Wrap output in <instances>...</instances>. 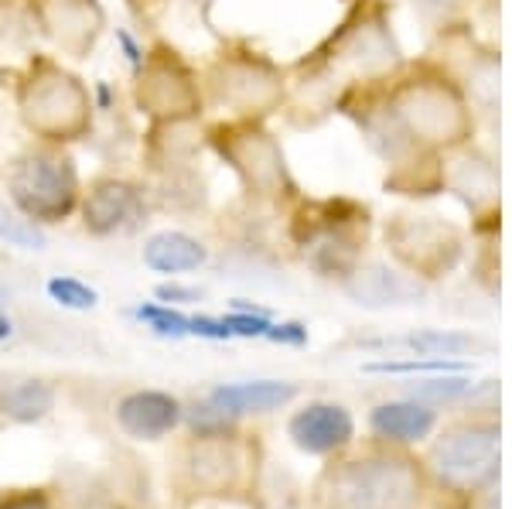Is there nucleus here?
I'll return each mask as SVG.
<instances>
[{
    "instance_id": "nucleus-24",
    "label": "nucleus",
    "mask_w": 512,
    "mask_h": 509,
    "mask_svg": "<svg viewBox=\"0 0 512 509\" xmlns=\"http://www.w3.org/2000/svg\"><path fill=\"white\" fill-rule=\"evenodd\" d=\"M222 322H226L229 339H267L274 328V322L260 311L256 315L253 311H233V315H222Z\"/></svg>"
},
{
    "instance_id": "nucleus-23",
    "label": "nucleus",
    "mask_w": 512,
    "mask_h": 509,
    "mask_svg": "<svg viewBox=\"0 0 512 509\" xmlns=\"http://www.w3.org/2000/svg\"><path fill=\"white\" fill-rule=\"evenodd\" d=\"M458 359H403V363H369L366 373H465Z\"/></svg>"
},
{
    "instance_id": "nucleus-31",
    "label": "nucleus",
    "mask_w": 512,
    "mask_h": 509,
    "mask_svg": "<svg viewBox=\"0 0 512 509\" xmlns=\"http://www.w3.org/2000/svg\"><path fill=\"white\" fill-rule=\"evenodd\" d=\"M0 301H4V287H0Z\"/></svg>"
},
{
    "instance_id": "nucleus-6",
    "label": "nucleus",
    "mask_w": 512,
    "mask_h": 509,
    "mask_svg": "<svg viewBox=\"0 0 512 509\" xmlns=\"http://www.w3.org/2000/svg\"><path fill=\"white\" fill-rule=\"evenodd\" d=\"M420 479L403 458H359L328 486L332 509H417Z\"/></svg>"
},
{
    "instance_id": "nucleus-28",
    "label": "nucleus",
    "mask_w": 512,
    "mask_h": 509,
    "mask_svg": "<svg viewBox=\"0 0 512 509\" xmlns=\"http://www.w3.org/2000/svg\"><path fill=\"white\" fill-rule=\"evenodd\" d=\"M0 509H48L41 503L38 496H21V499H11V503H0Z\"/></svg>"
},
{
    "instance_id": "nucleus-1",
    "label": "nucleus",
    "mask_w": 512,
    "mask_h": 509,
    "mask_svg": "<svg viewBox=\"0 0 512 509\" xmlns=\"http://www.w3.org/2000/svg\"><path fill=\"white\" fill-rule=\"evenodd\" d=\"M14 113L31 141L72 147L93 134L96 103L86 79L65 59L35 52L14 76Z\"/></svg>"
},
{
    "instance_id": "nucleus-26",
    "label": "nucleus",
    "mask_w": 512,
    "mask_h": 509,
    "mask_svg": "<svg viewBox=\"0 0 512 509\" xmlns=\"http://www.w3.org/2000/svg\"><path fill=\"white\" fill-rule=\"evenodd\" d=\"M154 298L161 301V305H171V308H178V305H195L198 298H202V291L192 284H178V281H171V284H161L158 291H154Z\"/></svg>"
},
{
    "instance_id": "nucleus-19",
    "label": "nucleus",
    "mask_w": 512,
    "mask_h": 509,
    "mask_svg": "<svg viewBox=\"0 0 512 509\" xmlns=\"http://www.w3.org/2000/svg\"><path fill=\"white\" fill-rule=\"evenodd\" d=\"M396 346L410 349V352H420V356H437V359H451L458 352H468L475 349L478 342L472 335H454V332H417V335H407L400 339Z\"/></svg>"
},
{
    "instance_id": "nucleus-7",
    "label": "nucleus",
    "mask_w": 512,
    "mask_h": 509,
    "mask_svg": "<svg viewBox=\"0 0 512 509\" xmlns=\"http://www.w3.org/2000/svg\"><path fill=\"white\" fill-rule=\"evenodd\" d=\"M24 14L48 48L69 62H86L110 28L103 0H24Z\"/></svg>"
},
{
    "instance_id": "nucleus-3",
    "label": "nucleus",
    "mask_w": 512,
    "mask_h": 509,
    "mask_svg": "<svg viewBox=\"0 0 512 509\" xmlns=\"http://www.w3.org/2000/svg\"><path fill=\"white\" fill-rule=\"evenodd\" d=\"M130 103L151 127H195L205 113L198 65L171 41H154L134 65Z\"/></svg>"
},
{
    "instance_id": "nucleus-13",
    "label": "nucleus",
    "mask_w": 512,
    "mask_h": 509,
    "mask_svg": "<svg viewBox=\"0 0 512 509\" xmlns=\"http://www.w3.org/2000/svg\"><path fill=\"white\" fill-rule=\"evenodd\" d=\"M147 270L164 277H178V274H195L209 264V250L198 236L185 233V229H161V233L147 236L144 250H140Z\"/></svg>"
},
{
    "instance_id": "nucleus-22",
    "label": "nucleus",
    "mask_w": 512,
    "mask_h": 509,
    "mask_svg": "<svg viewBox=\"0 0 512 509\" xmlns=\"http://www.w3.org/2000/svg\"><path fill=\"white\" fill-rule=\"evenodd\" d=\"M472 390V380L461 373H441L434 376V380L420 383V387H414V400H437V404H448V400H458L465 397V393Z\"/></svg>"
},
{
    "instance_id": "nucleus-2",
    "label": "nucleus",
    "mask_w": 512,
    "mask_h": 509,
    "mask_svg": "<svg viewBox=\"0 0 512 509\" xmlns=\"http://www.w3.org/2000/svg\"><path fill=\"white\" fill-rule=\"evenodd\" d=\"M4 192L7 202L28 223H35L41 229L62 226L79 209V195H82L79 164L65 144L28 141L7 161Z\"/></svg>"
},
{
    "instance_id": "nucleus-4",
    "label": "nucleus",
    "mask_w": 512,
    "mask_h": 509,
    "mask_svg": "<svg viewBox=\"0 0 512 509\" xmlns=\"http://www.w3.org/2000/svg\"><path fill=\"white\" fill-rule=\"evenodd\" d=\"M198 76L205 110H219L226 120H263L284 100L280 69L246 45L219 48Z\"/></svg>"
},
{
    "instance_id": "nucleus-20",
    "label": "nucleus",
    "mask_w": 512,
    "mask_h": 509,
    "mask_svg": "<svg viewBox=\"0 0 512 509\" xmlns=\"http://www.w3.org/2000/svg\"><path fill=\"white\" fill-rule=\"evenodd\" d=\"M45 291L55 305L69 308V311H93L99 305V291L96 287H89L86 281H79V277H62L59 274L45 284Z\"/></svg>"
},
{
    "instance_id": "nucleus-10",
    "label": "nucleus",
    "mask_w": 512,
    "mask_h": 509,
    "mask_svg": "<svg viewBox=\"0 0 512 509\" xmlns=\"http://www.w3.org/2000/svg\"><path fill=\"white\" fill-rule=\"evenodd\" d=\"M431 465L451 486H482V482H489L499 472V431H454L431 451Z\"/></svg>"
},
{
    "instance_id": "nucleus-14",
    "label": "nucleus",
    "mask_w": 512,
    "mask_h": 509,
    "mask_svg": "<svg viewBox=\"0 0 512 509\" xmlns=\"http://www.w3.org/2000/svg\"><path fill=\"white\" fill-rule=\"evenodd\" d=\"M297 397L294 383L280 380H250V383H222L209 393V404L219 407L222 414L239 417V414H267L284 404H291Z\"/></svg>"
},
{
    "instance_id": "nucleus-18",
    "label": "nucleus",
    "mask_w": 512,
    "mask_h": 509,
    "mask_svg": "<svg viewBox=\"0 0 512 509\" xmlns=\"http://www.w3.org/2000/svg\"><path fill=\"white\" fill-rule=\"evenodd\" d=\"M0 243L14 246V250H45L48 236L41 226L28 223L11 202L0 199Z\"/></svg>"
},
{
    "instance_id": "nucleus-11",
    "label": "nucleus",
    "mask_w": 512,
    "mask_h": 509,
    "mask_svg": "<svg viewBox=\"0 0 512 509\" xmlns=\"http://www.w3.org/2000/svg\"><path fill=\"white\" fill-rule=\"evenodd\" d=\"M120 428L137 441H158L181 424V404L164 390H134L117 404Z\"/></svg>"
},
{
    "instance_id": "nucleus-9",
    "label": "nucleus",
    "mask_w": 512,
    "mask_h": 509,
    "mask_svg": "<svg viewBox=\"0 0 512 509\" xmlns=\"http://www.w3.org/2000/svg\"><path fill=\"white\" fill-rule=\"evenodd\" d=\"M76 216L82 233L96 240L134 233L147 219V188L127 175H96L82 182Z\"/></svg>"
},
{
    "instance_id": "nucleus-8",
    "label": "nucleus",
    "mask_w": 512,
    "mask_h": 509,
    "mask_svg": "<svg viewBox=\"0 0 512 509\" xmlns=\"http://www.w3.org/2000/svg\"><path fill=\"white\" fill-rule=\"evenodd\" d=\"M386 113H390L393 123L410 141H424V144L451 141L461 127L458 100H454L441 82L427 76L403 79L390 93V110Z\"/></svg>"
},
{
    "instance_id": "nucleus-27",
    "label": "nucleus",
    "mask_w": 512,
    "mask_h": 509,
    "mask_svg": "<svg viewBox=\"0 0 512 509\" xmlns=\"http://www.w3.org/2000/svg\"><path fill=\"white\" fill-rule=\"evenodd\" d=\"M267 339H274V342H291V346H301V342L308 339V332H304L301 325H274V328H270Z\"/></svg>"
},
{
    "instance_id": "nucleus-21",
    "label": "nucleus",
    "mask_w": 512,
    "mask_h": 509,
    "mask_svg": "<svg viewBox=\"0 0 512 509\" xmlns=\"http://www.w3.org/2000/svg\"><path fill=\"white\" fill-rule=\"evenodd\" d=\"M134 315L151 328L154 335H164V339H185L188 335V315H181V311L171 305H161V301L140 305Z\"/></svg>"
},
{
    "instance_id": "nucleus-5",
    "label": "nucleus",
    "mask_w": 512,
    "mask_h": 509,
    "mask_svg": "<svg viewBox=\"0 0 512 509\" xmlns=\"http://www.w3.org/2000/svg\"><path fill=\"white\" fill-rule=\"evenodd\" d=\"M205 144L226 164L243 185L246 195L256 199H280L294 192L291 171H287L284 151L277 137L263 127V120H226L205 127Z\"/></svg>"
},
{
    "instance_id": "nucleus-15",
    "label": "nucleus",
    "mask_w": 512,
    "mask_h": 509,
    "mask_svg": "<svg viewBox=\"0 0 512 509\" xmlns=\"http://www.w3.org/2000/svg\"><path fill=\"white\" fill-rule=\"evenodd\" d=\"M376 434L393 441H420L434 431V410H427L420 400H393V404H379L369 414Z\"/></svg>"
},
{
    "instance_id": "nucleus-12",
    "label": "nucleus",
    "mask_w": 512,
    "mask_h": 509,
    "mask_svg": "<svg viewBox=\"0 0 512 509\" xmlns=\"http://www.w3.org/2000/svg\"><path fill=\"white\" fill-rule=\"evenodd\" d=\"M291 438L294 445L308 455H328L352 441V414L342 404H308L291 417Z\"/></svg>"
},
{
    "instance_id": "nucleus-17",
    "label": "nucleus",
    "mask_w": 512,
    "mask_h": 509,
    "mask_svg": "<svg viewBox=\"0 0 512 509\" xmlns=\"http://www.w3.org/2000/svg\"><path fill=\"white\" fill-rule=\"evenodd\" d=\"M349 294L359 305H396L400 298H407V287L396 274L383 267H369V270H359V274L349 281Z\"/></svg>"
},
{
    "instance_id": "nucleus-29",
    "label": "nucleus",
    "mask_w": 512,
    "mask_h": 509,
    "mask_svg": "<svg viewBox=\"0 0 512 509\" xmlns=\"http://www.w3.org/2000/svg\"><path fill=\"white\" fill-rule=\"evenodd\" d=\"M14 335V318L7 315L4 308H0V342H7Z\"/></svg>"
},
{
    "instance_id": "nucleus-30",
    "label": "nucleus",
    "mask_w": 512,
    "mask_h": 509,
    "mask_svg": "<svg viewBox=\"0 0 512 509\" xmlns=\"http://www.w3.org/2000/svg\"><path fill=\"white\" fill-rule=\"evenodd\" d=\"M14 4H18V0H0V14H4V11H11Z\"/></svg>"
},
{
    "instance_id": "nucleus-16",
    "label": "nucleus",
    "mask_w": 512,
    "mask_h": 509,
    "mask_svg": "<svg viewBox=\"0 0 512 509\" xmlns=\"http://www.w3.org/2000/svg\"><path fill=\"white\" fill-rule=\"evenodd\" d=\"M55 390L45 380H18L0 393V410L11 417L14 424H38L52 414Z\"/></svg>"
},
{
    "instance_id": "nucleus-25",
    "label": "nucleus",
    "mask_w": 512,
    "mask_h": 509,
    "mask_svg": "<svg viewBox=\"0 0 512 509\" xmlns=\"http://www.w3.org/2000/svg\"><path fill=\"white\" fill-rule=\"evenodd\" d=\"M188 421H192V428L202 434V438H216V434H222L229 428V414H222V410L212 407L209 400H205L202 407H192Z\"/></svg>"
}]
</instances>
